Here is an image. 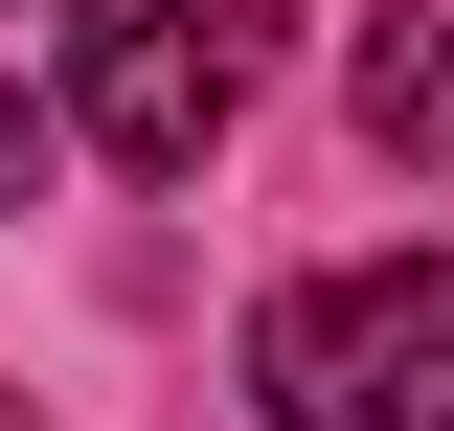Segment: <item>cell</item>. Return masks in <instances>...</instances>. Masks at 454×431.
I'll return each instance as SVG.
<instances>
[{
    "label": "cell",
    "mask_w": 454,
    "mask_h": 431,
    "mask_svg": "<svg viewBox=\"0 0 454 431\" xmlns=\"http://www.w3.org/2000/svg\"><path fill=\"white\" fill-rule=\"evenodd\" d=\"M250 91V0H68V114H91V160L182 182Z\"/></svg>",
    "instance_id": "7a4b0ae2"
},
{
    "label": "cell",
    "mask_w": 454,
    "mask_h": 431,
    "mask_svg": "<svg viewBox=\"0 0 454 431\" xmlns=\"http://www.w3.org/2000/svg\"><path fill=\"white\" fill-rule=\"evenodd\" d=\"M340 114H364V160H454V23L387 0L364 46H340Z\"/></svg>",
    "instance_id": "3957f363"
},
{
    "label": "cell",
    "mask_w": 454,
    "mask_h": 431,
    "mask_svg": "<svg viewBox=\"0 0 454 431\" xmlns=\"http://www.w3.org/2000/svg\"><path fill=\"white\" fill-rule=\"evenodd\" d=\"M23 182H46V114H23V91H0V205H23Z\"/></svg>",
    "instance_id": "277c9868"
},
{
    "label": "cell",
    "mask_w": 454,
    "mask_h": 431,
    "mask_svg": "<svg viewBox=\"0 0 454 431\" xmlns=\"http://www.w3.org/2000/svg\"><path fill=\"white\" fill-rule=\"evenodd\" d=\"M250 409L273 431H454V250L318 272L250 318Z\"/></svg>",
    "instance_id": "6da1fadb"
},
{
    "label": "cell",
    "mask_w": 454,
    "mask_h": 431,
    "mask_svg": "<svg viewBox=\"0 0 454 431\" xmlns=\"http://www.w3.org/2000/svg\"><path fill=\"white\" fill-rule=\"evenodd\" d=\"M0 431H23V386H0Z\"/></svg>",
    "instance_id": "5b68a950"
}]
</instances>
